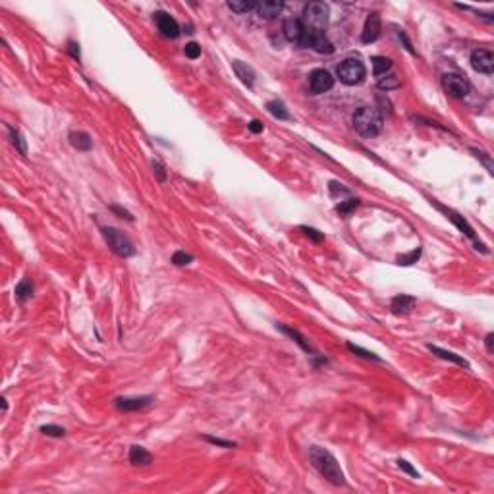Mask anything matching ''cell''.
<instances>
[{
    "label": "cell",
    "instance_id": "1",
    "mask_svg": "<svg viewBox=\"0 0 494 494\" xmlns=\"http://www.w3.org/2000/svg\"><path fill=\"white\" fill-rule=\"evenodd\" d=\"M309 460H311V463L315 465V469H317L328 483H332V485H336V486L346 485L344 471H342V467H340L338 460H336L328 450H324V448H321V446H311V448H309Z\"/></svg>",
    "mask_w": 494,
    "mask_h": 494
},
{
    "label": "cell",
    "instance_id": "2",
    "mask_svg": "<svg viewBox=\"0 0 494 494\" xmlns=\"http://www.w3.org/2000/svg\"><path fill=\"white\" fill-rule=\"evenodd\" d=\"M354 128L357 130L359 135L363 137H374L379 135L382 130V114L377 108L371 106H361L356 114H354Z\"/></svg>",
    "mask_w": 494,
    "mask_h": 494
},
{
    "label": "cell",
    "instance_id": "3",
    "mask_svg": "<svg viewBox=\"0 0 494 494\" xmlns=\"http://www.w3.org/2000/svg\"><path fill=\"white\" fill-rule=\"evenodd\" d=\"M305 29L309 31H322L328 23V6L324 2H309L303 10Z\"/></svg>",
    "mask_w": 494,
    "mask_h": 494
},
{
    "label": "cell",
    "instance_id": "4",
    "mask_svg": "<svg viewBox=\"0 0 494 494\" xmlns=\"http://www.w3.org/2000/svg\"><path fill=\"white\" fill-rule=\"evenodd\" d=\"M103 236H104V242L108 243V247L116 255H120V257H133L135 255L133 243L122 234L120 230H116V228H103Z\"/></svg>",
    "mask_w": 494,
    "mask_h": 494
},
{
    "label": "cell",
    "instance_id": "5",
    "mask_svg": "<svg viewBox=\"0 0 494 494\" xmlns=\"http://www.w3.org/2000/svg\"><path fill=\"white\" fill-rule=\"evenodd\" d=\"M336 74H338L342 83H346V85H357V83H361L365 79V66L363 62L357 60V58H346L338 66Z\"/></svg>",
    "mask_w": 494,
    "mask_h": 494
},
{
    "label": "cell",
    "instance_id": "6",
    "mask_svg": "<svg viewBox=\"0 0 494 494\" xmlns=\"http://www.w3.org/2000/svg\"><path fill=\"white\" fill-rule=\"evenodd\" d=\"M442 87L444 91L454 99H463L469 93V83L458 74H446L442 78Z\"/></svg>",
    "mask_w": 494,
    "mask_h": 494
},
{
    "label": "cell",
    "instance_id": "7",
    "mask_svg": "<svg viewBox=\"0 0 494 494\" xmlns=\"http://www.w3.org/2000/svg\"><path fill=\"white\" fill-rule=\"evenodd\" d=\"M332 87H334V78L326 69H313L311 76H309V89H311L313 95L326 93Z\"/></svg>",
    "mask_w": 494,
    "mask_h": 494
},
{
    "label": "cell",
    "instance_id": "8",
    "mask_svg": "<svg viewBox=\"0 0 494 494\" xmlns=\"http://www.w3.org/2000/svg\"><path fill=\"white\" fill-rule=\"evenodd\" d=\"M301 46H311V49H315V51L321 52V54H330V52L334 51L332 43L324 37L322 31H309V29H305V37Z\"/></svg>",
    "mask_w": 494,
    "mask_h": 494
},
{
    "label": "cell",
    "instance_id": "9",
    "mask_svg": "<svg viewBox=\"0 0 494 494\" xmlns=\"http://www.w3.org/2000/svg\"><path fill=\"white\" fill-rule=\"evenodd\" d=\"M471 66L481 74H492L494 69V54L486 49H477L471 52Z\"/></svg>",
    "mask_w": 494,
    "mask_h": 494
},
{
    "label": "cell",
    "instance_id": "10",
    "mask_svg": "<svg viewBox=\"0 0 494 494\" xmlns=\"http://www.w3.org/2000/svg\"><path fill=\"white\" fill-rule=\"evenodd\" d=\"M155 21H156V26H158V31L164 35V37H168V39H176V37L180 35V26H178V21H176L170 14H166V12H156Z\"/></svg>",
    "mask_w": 494,
    "mask_h": 494
},
{
    "label": "cell",
    "instance_id": "11",
    "mask_svg": "<svg viewBox=\"0 0 494 494\" xmlns=\"http://www.w3.org/2000/svg\"><path fill=\"white\" fill-rule=\"evenodd\" d=\"M284 37H286L290 43L299 44V46H301L303 37H305L303 21H301V19H295V17L286 19V21H284Z\"/></svg>",
    "mask_w": 494,
    "mask_h": 494
},
{
    "label": "cell",
    "instance_id": "12",
    "mask_svg": "<svg viewBox=\"0 0 494 494\" xmlns=\"http://www.w3.org/2000/svg\"><path fill=\"white\" fill-rule=\"evenodd\" d=\"M379 35H381V16L373 12V14H369V16H367V19H365L363 33H361V41H363L365 44L374 43V41L379 39Z\"/></svg>",
    "mask_w": 494,
    "mask_h": 494
},
{
    "label": "cell",
    "instance_id": "13",
    "mask_svg": "<svg viewBox=\"0 0 494 494\" xmlns=\"http://www.w3.org/2000/svg\"><path fill=\"white\" fill-rule=\"evenodd\" d=\"M153 402L151 396H141V398H118L116 399V408L122 411H137V409L147 408Z\"/></svg>",
    "mask_w": 494,
    "mask_h": 494
},
{
    "label": "cell",
    "instance_id": "14",
    "mask_svg": "<svg viewBox=\"0 0 494 494\" xmlns=\"http://www.w3.org/2000/svg\"><path fill=\"white\" fill-rule=\"evenodd\" d=\"M282 8H284V4L282 2H276V0H263V2H259L257 4V12H259L261 17H265V19H272V17H276L280 12H282Z\"/></svg>",
    "mask_w": 494,
    "mask_h": 494
},
{
    "label": "cell",
    "instance_id": "15",
    "mask_svg": "<svg viewBox=\"0 0 494 494\" xmlns=\"http://www.w3.org/2000/svg\"><path fill=\"white\" fill-rule=\"evenodd\" d=\"M392 311L396 313V315H402V313H409L413 307H415V297H411V295H396L394 299H392Z\"/></svg>",
    "mask_w": 494,
    "mask_h": 494
},
{
    "label": "cell",
    "instance_id": "16",
    "mask_svg": "<svg viewBox=\"0 0 494 494\" xmlns=\"http://www.w3.org/2000/svg\"><path fill=\"white\" fill-rule=\"evenodd\" d=\"M232 68H234L236 76L242 79V83H245L247 87L253 85V81H255V72H253L251 66H247V64H243V62H240V60H234L232 62Z\"/></svg>",
    "mask_w": 494,
    "mask_h": 494
},
{
    "label": "cell",
    "instance_id": "17",
    "mask_svg": "<svg viewBox=\"0 0 494 494\" xmlns=\"http://www.w3.org/2000/svg\"><path fill=\"white\" fill-rule=\"evenodd\" d=\"M130 461L133 463V465H141V467H145V465H151V461H153V456L149 454L143 446H131L130 448Z\"/></svg>",
    "mask_w": 494,
    "mask_h": 494
},
{
    "label": "cell",
    "instance_id": "18",
    "mask_svg": "<svg viewBox=\"0 0 494 494\" xmlns=\"http://www.w3.org/2000/svg\"><path fill=\"white\" fill-rule=\"evenodd\" d=\"M69 143H72V147L78 149V151H89L93 147V139L89 137V133H85V131H72L69 133Z\"/></svg>",
    "mask_w": 494,
    "mask_h": 494
},
{
    "label": "cell",
    "instance_id": "19",
    "mask_svg": "<svg viewBox=\"0 0 494 494\" xmlns=\"http://www.w3.org/2000/svg\"><path fill=\"white\" fill-rule=\"evenodd\" d=\"M442 210H444V208H442ZM444 213H446V217L450 218L452 222L458 226V228H460L463 234L467 236L469 240H473V242L477 240V236H475V232H473V228H471V226L467 224V220H465V218L460 217V215H456V213H452V210H444Z\"/></svg>",
    "mask_w": 494,
    "mask_h": 494
},
{
    "label": "cell",
    "instance_id": "20",
    "mask_svg": "<svg viewBox=\"0 0 494 494\" xmlns=\"http://www.w3.org/2000/svg\"><path fill=\"white\" fill-rule=\"evenodd\" d=\"M431 351H433L434 356L442 357V359H446V361H452V363L460 365V367H469V363L463 359V357L456 356V354H452V351H446V349H442V347H436V346H427Z\"/></svg>",
    "mask_w": 494,
    "mask_h": 494
},
{
    "label": "cell",
    "instance_id": "21",
    "mask_svg": "<svg viewBox=\"0 0 494 494\" xmlns=\"http://www.w3.org/2000/svg\"><path fill=\"white\" fill-rule=\"evenodd\" d=\"M8 131H10V139H12V145L17 149V153L21 156H27V141L23 139L21 131L12 128V126H8Z\"/></svg>",
    "mask_w": 494,
    "mask_h": 494
},
{
    "label": "cell",
    "instance_id": "22",
    "mask_svg": "<svg viewBox=\"0 0 494 494\" xmlns=\"http://www.w3.org/2000/svg\"><path fill=\"white\" fill-rule=\"evenodd\" d=\"M267 110H269L274 118H278V120H290V118H292L282 101H270V103H267Z\"/></svg>",
    "mask_w": 494,
    "mask_h": 494
},
{
    "label": "cell",
    "instance_id": "23",
    "mask_svg": "<svg viewBox=\"0 0 494 494\" xmlns=\"http://www.w3.org/2000/svg\"><path fill=\"white\" fill-rule=\"evenodd\" d=\"M228 8L232 12H238V14H247V12L257 8V2H253V0H232V2H228Z\"/></svg>",
    "mask_w": 494,
    "mask_h": 494
},
{
    "label": "cell",
    "instance_id": "24",
    "mask_svg": "<svg viewBox=\"0 0 494 494\" xmlns=\"http://www.w3.org/2000/svg\"><path fill=\"white\" fill-rule=\"evenodd\" d=\"M278 330H280V332H284V334H288V336H290V338L294 340V342H297L299 346L303 347L305 351H309V354H313V347L309 346L307 342H305V338H303V336H301V334H299V332H297V330L288 328V326H282V324H278Z\"/></svg>",
    "mask_w": 494,
    "mask_h": 494
},
{
    "label": "cell",
    "instance_id": "25",
    "mask_svg": "<svg viewBox=\"0 0 494 494\" xmlns=\"http://www.w3.org/2000/svg\"><path fill=\"white\" fill-rule=\"evenodd\" d=\"M371 62H373V74L377 78H381L382 74H386L392 68V60L390 58H384V56H374Z\"/></svg>",
    "mask_w": 494,
    "mask_h": 494
},
{
    "label": "cell",
    "instance_id": "26",
    "mask_svg": "<svg viewBox=\"0 0 494 494\" xmlns=\"http://www.w3.org/2000/svg\"><path fill=\"white\" fill-rule=\"evenodd\" d=\"M357 207H359V199L357 197H349L346 201H340L338 205H336V210H338L342 217H349Z\"/></svg>",
    "mask_w": 494,
    "mask_h": 494
},
{
    "label": "cell",
    "instance_id": "27",
    "mask_svg": "<svg viewBox=\"0 0 494 494\" xmlns=\"http://www.w3.org/2000/svg\"><path fill=\"white\" fill-rule=\"evenodd\" d=\"M33 295V282L31 280H21L16 286V297L19 301H26Z\"/></svg>",
    "mask_w": 494,
    "mask_h": 494
},
{
    "label": "cell",
    "instance_id": "28",
    "mask_svg": "<svg viewBox=\"0 0 494 494\" xmlns=\"http://www.w3.org/2000/svg\"><path fill=\"white\" fill-rule=\"evenodd\" d=\"M347 349H349L351 354H357L359 357H365V359H374V361H381V357L377 356V354H373V351H367V349H363V347H359V346H354V344H347Z\"/></svg>",
    "mask_w": 494,
    "mask_h": 494
},
{
    "label": "cell",
    "instance_id": "29",
    "mask_svg": "<svg viewBox=\"0 0 494 494\" xmlns=\"http://www.w3.org/2000/svg\"><path fill=\"white\" fill-rule=\"evenodd\" d=\"M421 257V249L417 247V249H413L411 253H408V255H402L398 259V265H404V267H408V265H413V263H417V259Z\"/></svg>",
    "mask_w": 494,
    "mask_h": 494
},
{
    "label": "cell",
    "instance_id": "30",
    "mask_svg": "<svg viewBox=\"0 0 494 494\" xmlns=\"http://www.w3.org/2000/svg\"><path fill=\"white\" fill-rule=\"evenodd\" d=\"M41 433L46 434V436H56V438H60V436L66 434V431H64L62 427H56V425H43L41 427Z\"/></svg>",
    "mask_w": 494,
    "mask_h": 494
},
{
    "label": "cell",
    "instance_id": "31",
    "mask_svg": "<svg viewBox=\"0 0 494 494\" xmlns=\"http://www.w3.org/2000/svg\"><path fill=\"white\" fill-rule=\"evenodd\" d=\"M191 261H193V257H191L190 253H183V251H176L172 257V263L174 265H178V267H183V265H190Z\"/></svg>",
    "mask_w": 494,
    "mask_h": 494
},
{
    "label": "cell",
    "instance_id": "32",
    "mask_svg": "<svg viewBox=\"0 0 494 494\" xmlns=\"http://www.w3.org/2000/svg\"><path fill=\"white\" fill-rule=\"evenodd\" d=\"M471 153H475V156L483 160V164L486 166V170H488V172H490V174L494 172V166H492V162H490V155H488V153H485V151H479V149H471Z\"/></svg>",
    "mask_w": 494,
    "mask_h": 494
},
{
    "label": "cell",
    "instance_id": "33",
    "mask_svg": "<svg viewBox=\"0 0 494 494\" xmlns=\"http://www.w3.org/2000/svg\"><path fill=\"white\" fill-rule=\"evenodd\" d=\"M379 87L382 91H388V89H394V87H399V81L396 79V76H390V78H379Z\"/></svg>",
    "mask_w": 494,
    "mask_h": 494
},
{
    "label": "cell",
    "instance_id": "34",
    "mask_svg": "<svg viewBox=\"0 0 494 494\" xmlns=\"http://www.w3.org/2000/svg\"><path fill=\"white\" fill-rule=\"evenodd\" d=\"M203 440L208 444H215V446H220V448H236V442L222 440V438H215V436H203Z\"/></svg>",
    "mask_w": 494,
    "mask_h": 494
},
{
    "label": "cell",
    "instance_id": "35",
    "mask_svg": "<svg viewBox=\"0 0 494 494\" xmlns=\"http://www.w3.org/2000/svg\"><path fill=\"white\" fill-rule=\"evenodd\" d=\"M185 56H187V58H191V60L199 58V56H201V44H197V43L185 44Z\"/></svg>",
    "mask_w": 494,
    "mask_h": 494
},
{
    "label": "cell",
    "instance_id": "36",
    "mask_svg": "<svg viewBox=\"0 0 494 494\" xmlns=\"http://www.w3.org/2000/svg\"><path fill=\"white\" fill-rule=\"evenodd\" d=\"M301 230H303L305 234L309 236V238H311V240L315 243H321L322 240H324V236L319 234V230H315V228H309V226H301Z\"/></svg>",
    "mask_w": 494,
    "mask_h": 494
},
{
    "label": "cell",
    "instance_id": "37",
    "mask_svg": "<svg viewBox=\"0 0 494 494\" xmlns=\"http://www.w3.org/2000/svg\"><path fill=\"white\" fill-rule=\"evenodd\" d=\"M398 467L399 469H404L408 475H411V477H419V473H417L415 469L411 467V463L409 461H406V460H398Z\"/></svg>",
    "mask_w": 494,
    "mask_h": 494
},
{
    "label": "cell",
    "instance_id": "38",
    "mask_svg": "<svg viewBox=\"0 0 494 494\" xmlns=\"http://www.w3.org/2000/svg\"><path fill=\"white\" fill-rule=\"evenodd\" d=\"M153 172L156 174V178H158V182H166L164 166L160 164V162H153Z\"/></svg>",
    "mask_w": 494,
    "mask_h": 494
},
{
    "label": "cell",
    "instance_id": "39",
    "mask_svg": "<svg viewBox=\"0 0 494 494\" xmlns=\"http://www.w3.org/2000/svg\"><path fill=\"white\" fill-rule=\"evenodd\" d=\"M110 210H112V213H116V215H120V218H126V220H133L131 213H128L126 208L118 207V205H112V207H110Z\"/></svg>",
    "mask_w": 494,
    "mask_h": 494
},
{
    "label": "cell",
    "instance_id": "40",
    "mask_svg": "<svg viewBox=\"0 0 494 494\" xmlns=\"http://www.w3.org/2000/svg\"><path fill=\"white\" fill-rule=\"evenodd\" d=\"M68 51H69V54L76 58V60H79V56H81V54H79V44L78 43H69Z\"/></svg>",
    "mask_w": 494,
    "mask_h": 494
},
{
    "label": "cell",
    "instance_id": "41",
    "mask_svg": "<svg viewBox=\"0 0 494 494\" xmlns=\"http://www.w3.org/2000/svg\"><path fill=\"white\" fill-rule=\"evenodd\" d=\"M249 131H253V133H261V131H263V124H261L259 120H251L249 122Z\"/></svg>",
    "mask_w": 494,
    "mask_h": 494
},
{
    "label": "cell",
    "instance_id": "42",
    "mask_svg": "<svg viewBox=\"0 0 494 494\" xmlns=\"http://www.w3.org/2000/svg\"><path fill=\"white\" fill-rule=\"evenodd\" d=\"M398 35H399V39L404 41V44H406V49H408L411 54H415V51H413V46H411V43H409V39H408V35L404 33V31H398Z\"/></svg>",
    "mask_w": 494,
    "mask_h": 494
},
{
    "label": "cell",
    "instance_id": "43",
    "mask_svg": "<svg viewBox=\"0 0 494 494\" xmlns=\"http://www.w3.org/2000/svg\"><path fill=\"white\" fill-rule=\"evenodd\" d=\"M492 340H494V334H486V338H485V344H486V351L488 354H492Z\"/></svg>",
    "mask_w": 494,
    "mask_h": 494
}]
</instances>
